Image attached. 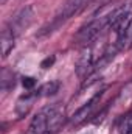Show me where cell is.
I'll list each match as a JSON object with an SVG mask.
<instances>
[{"instance_id":"52a82bcc","label":"cell","mask_w":132,"mask_h":134,"mask_svg":"<svg viewBox=\"0 0 132 134\" xmlns=\"http://www.w3.org/2000/svg\"><path fill=\"white\" fill-rule=\"evenodd\" d=\"M117 134H132V112L123 115L118 122H117Z\"/></svg>"},{"instance_id":"6da1fadb","label":"cell","mask_w":132,"mask_h":134,"mask_svg":"<svg viewBox=\"0 0 132 134\" xmlns=\"http://www.w3.org/2000/svg\"><path fill=\"white\" fill-rule=\"evenodd\" d=\"M65 112L59 103L48 104L33 117L27 134H55L64 123Z\"/></svg>"},{"instance_id":"277c9868","label":"cell","mask_w":132,"mask_h":134,"mask_svg":"<svg viewBox=\"0 0 132 134\" xmlns=\"http://www.w3.org/2000/svg\"><path fill=\"white\" fill-rule=\"evenodd\" d=\"M33 17H34L33 9H31L30 6L23 8L22 11H19V14H17V16L14 17V20L11 22V30H13L14 33L23 31L25 28L30 27V24L33 22Z\"/></svg>"},{"instance_id":"30bf717a","label":"cell","mask_w":132,"mask_h":134,"mask_svg":"<svg viewBox=\"0 0 132 134\" xmlns=\"http://www.w3.org/2000/svg\"><path fill=\"white\" fill-rule=\"evenodd\" d=\"M34 78H23V86L25 87H33L34 86Z\"/></svg>"},{"instance_id":"9c48e42d","label":"cell","mask_w":132,"mask_h":134,"mask_svg":"<svg viewBox=\"0 0 132 134\" xmlns=\"http://www.w3.org/2000/svg\"><path fill=\"white\" fill-rule=\"evenodd\" d=\"M58 89H59V83L51 81V83L44 84V86L40 87V91L37 92V95H53V94L58 92Z\"/></svg>"},{"instance_id":"5b68a950","label":"cell","mask_w":132,"mask_h":134,"mask_svg":"<svg viewBox=\"0 0 132 134\" xmlns=\"http://www.w3.org/2000/svg\"><path fill=\"white\" fill-rule=\"evenodd\" d=\"M99 98H101V92H98L97 95H93V97L89 100V103H86L82 108H79V109L73 114V119H71V120H73L75 123H79V122H82L84 119H87V117L90 115V112L93 111V108L97 106V103L99 101Z\"/></svg>"},{"instance_id":"7a4b0ae2","label":"cell","mask_w":132,"mask_h":134,"mask_svg":"<svg viewBox=\"0 0 132 134\" xmlns=\"http://www.w3.org/2000/svg\"><path fill=\"white\" fill-rule=\"evenodd\" d=\"M113 9H115V8H113ZM113 9H112V11H113ZM112 11H110V13H112ZM110 13H107V14H98V16H95V19H92L89 24H86L84 27H81L79 31L75 36L76 42L87 45V44H90L93 39H97L99 36V33H101L106 27L110 25Z\"/></svg>"},{"instance_id":"3957f363","label":"cell","mask_w":132,"mask_h":134,"mask_svg":"<svg viewBox=\"0 0 132 134\" xmlns=\"http://www.w3.org/2000/svg\"><path fill=\"white\" fill-rule=\"evenodd\" d=\"M87 2H89V0H67L65 3L62 5L59 14L56 16V24L64 22V20H67V19L73 17L75 14H78V13L87 5Z\"/></svg>"},{"instance_id":"8992f818","label":"cell","mask_w":132,"mask_h":134,"mask_svg":"<svg viewBox=\"0 0 132 134\" xmlns=\"http://www.w3.org/2000/svg\"><path fill=\"white\" fill-rule=\"evenodd\" d=\"M14 31L9 27H5L2 31V37H0V44H2V55L3 58H6L9 55V52L14 48Z\"/></svg>"},{"instance_id":"ba28073f","label":"cell","mask_w":132,"mask_h":134,"mask_svg":"<svg viewBox=\"0 0 132 134\" xmlns=\"http://www.w3.org/2000/svg\"><path fill=\"white\" fill-rule=\"evenodd\" d=\"M2 91H9V89H13L14 87V75H13V72H9V70H6V69H3V72H2Z\"/></svg>"}]
</instances>
